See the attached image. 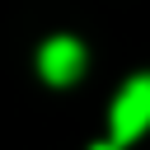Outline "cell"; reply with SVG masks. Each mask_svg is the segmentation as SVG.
Returning a JSON list of instances; mask_svg holds the SVG:
<instances>
[{"mask_svg": "<svg viewBox=\"0 0 150 150\" xmlns=\"http://www.w3.org/2000/svg\"><path fill=\"white\" fill-rule=\"evenodd\" d=\"M150 127V75H131V84L112 103V145L136 141Z\"/></svg>", "mask_w": 150, "mask_h": 150, "instance_id": "6da1fadb", "label": "cell"}, {"mask_svg": "<svg viewBox=\"0 0 150 150\" xmlns=\"http://www.w3.org/2000/svg\"><path fill=\"white\" fill-rule=\"evenodd\" d=\"M38 66H42V75H47L52 84H70V80L84 70V47H80L75 38H52V42L42 47Z\"/></svg>", "mask_w": 150, "mask_h": 150, "instance_id": "7a4b0ae2", "label": "cell"}, {"mask_svg": "<svg viewBox=\"0 0 150 150\" xmlns=\"http://www.w3.org/2000/svg\"><path fill=\"white\" fill-rule=\"evenodd\" d=\"M94 150H117V145H112V141H103V145H94Z\"/></svg>", "mask_w": 150, "mask_h": 150, "instance_id": "3957f363", "label": "cell"}]
</instances>
